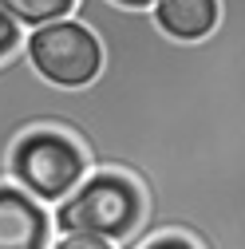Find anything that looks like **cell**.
<instances>
[{
	"label": "cell",
	"instance_id": "obj_1",
	"mask_svg": "<svg viewBox=\"0 0 245 249\" xmlns=\"http://www.w3.org/2000/svg\"><path fill=\"white\" fill-rule=\"evenodd\" d=\"M146 213L142 186L122 170H95L55 206L52 230L64 237H103V241H127Z\"/></svg>",
	"mask_w": 245,
	"mask_h": 249
},
{
	"label": "cell",
	"instance_id": "obj_2",
	"mask_svg": "<svg viewBox=\"0 0 245 249\" xmlns=\"http://www.w3.org/2000/svg\"><path fill=\"white\" fill-rule=\"evenodd\" d=\"M87 146L71 139L68 131L40 127L24 131L8 150V182L28 198L44 202H64L75 186L87 178Z\"/></svg>",
	"mask_w": 245,
	"mask_h": 249
},
{
	"label": "cell",
	"instance_id": "obj_3",
	"mask_svg": "<svg viewBox=\"0 0 245 249\" xmlns=\"http://www.w3.org/2000/svg\"><path fill=\"white\" fill-rule=\"evenodd\" d=\"M24 55L48 87L59 91H79L95 83L103 71V44L79 20H55L44 28H32V36L24 40Z\"/></svg>",
	"mask_w": 245,
	"mask_h": 249
},
{
	"label": "cell",
	"instance_id": "obj_4",
	"mask_svg": "<svg viewBox=\"0 0 245 249\" xmlns=\"http://www.w3.org/2000/svg\"><path fill=\"white\" fill-rule=\"evenodd\" d=\"M48 210L12 182H0V249H48Z\"/></svg>",
	"mask_w": 245,
	"mask_h": 249
},
{
	"label": "cell",
	"instance_id": "obj_5",
	"mask_svg": "<svg viewBox=\"0 0 245 249\" xmlns=\"http://www.w3.org/2000/svg\"><path fill=\"white\" fill-rule=\"evenodd\" d=\"M155 28L174 44H198L206 40L222 20L218 0H155L150 4Z\"/></svg>",
	"mask_w": 245,
	"mask_h": 249
},
{
	"label": "cell",
	"instance_id": "obj_6",
	"mask_svg": "<svg viewBox=\"0 0 245 249\" xmlns=\"http://www.w3.org/2000/svg\"><path fill=\"white\" fill-rule=\"evenodd\" d=\"M0 12L12 16L20 28H44L68 20L75 12V0H0Z\"/></svg>",
	"mask_w": 245,
	"mask_h": 249
},
{
	"label": "cell",
	"instance_id": "obj_7",
	"mask_svg": "<svg viewBox=\"0 0 245 249\" xmlns=\"http://www.w3.org/2000/svg\"><path fill=\"white\" fill-rule=\"evenodd\" d=\"M16 48H24V28H20L12 16L0 12V59H8Z\"/></svg>",
	"mask_w": 245,
	"mask_h": 249
},
{
	"label": "cell",
	"instance_id": "obj_8",
	"mask_svg": "<svg viewBox=\"0 0 245 249\" xmlns=\"http://www.w3.org/2000/svg\"><path fill=\"white\" fill-rule=\"evenodd\" d=\"M55 249H119V245H111L103 237H59Z\"/></svg>",
	"mask_w": 245,
	"mask_h": 249
},
{
	"label": "cell",
	"instance_id": "obj_9",
	"mask_svg": "<svg viewBox=\"0 0 245 249\" xmlns=\"http://www.w3.org/2000/svg\"><path fill=\"white\" fill-rule=\"evenodd\" d=\"M111 4H115V8H127V12H146L155 0H111Z\"/></svg>",
	"mask_w": 245,
	"mask_h": 249
}]
</instances>
